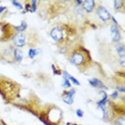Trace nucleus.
<instances>
[{
	"mask_svg": "<svg viewBox=\"0 0 125 125\" xmlns=\"http://www.w3.org/2000/svg\"><path fill=\"white\" fill-rule=\"evenodd\" d=\"M116 95H117V92H115V93H114L113 94L111 95V96H112L113 97H115Z\"/></svg>",
	"mask_w": 125,
	"mask_h": 125,
	"instance_id": "23",
	"label": "nucleus"
},
{
	"mask_svg": "<svg viewBox=\"0 0 125 125\" xmlns=\"http://www.w3.org/2000/svg\"><path fill=\"white\" fill-rule=\"evenodd\" d=\"M12 40L16 46L19 47H22L25 45V36L23 33H20L15 35Z\"/></svg>",
	"mask_w": 125,
	"mask_h": 125,
	"instance_id": "3",
	"label": "nucleus"
},
{
	"mask_svg": "<svg viewBox=\"0 0 125 125\" xmlns=\"http://www.w3.org/2000/svg\"><path fill=\"white\" fill-rule=\"evenodd\" d=\"M75 93V91L74 89L71 90L66 95V96L63 98L64 102L69 105L72 104L73 102L74 96Z\"/></svg>",
	"mask_w": 125,
	"mask_h": 125,
	"instance_id": "6",
	"label": "nucleus"
},
{
	"mask_svg": "<svg viewBox=\"0 0 125 125\" xmlns=\"http://www.w3.org/2000/svg\"><path fill=\"white\" fill-rule=\"evenodd\" d=\"M77 114L78 116L79 117H82L83 115V112L81 109H78L77 111Z\"/></svg>",
	"mask_w": 125,
	"mask_h": 125,
	"instance_id": "19",
	"label": "nucleus"
},
{
	"mask_svg": "<svg viewBox=\"0 0 125 125\" xmlns=\"http://www.w3.org/2000/svg\"><path fill=\"white\" fill-rule=\"evenodd\" d=\"M14 57L15 58V59L21 62L23 59V53L21 51V50L19 49H16L15 50L14 52Z\"/></svg>",
	"mask_w": 125,
	"mask_h": 125,
	"instance_id": "10",
	"label": "nucleus"
},
{
	"mask_svg": "<svg viewBox=\"0 0 125 125\" xmlns=\"http://www.w3.org/2000/svg\"><path fill=\"white\" fill-rule=\"evenodd\" d=\"M52 69H53V71H54V73H55V74H57V75H58L61 74H60V72L59 71H58V70H57L55 69V66H54V65H52Z\"/></svg>",
	"mask_w": 125,
	"mask_h": 125,
	"instance_id": "18",
	"label": "nucleus"
},
{
	"mask_svg": "<svg viewBox=\"0 0 125 125\" xmlns=\"http://www.w3.org/2000/svg\"><path fill=\"white\" fill-rule=\"evenodd\" d=\"M116 50L119 56L121 57L125 56V47L122 44H119L116 46Z\"/></svg>",
	"mask_w": 125,
	"mask_h": 125,
	"instance_id": "9",
	"label": "nucleus"
},
{
	"mask_svg": "<svg viewBox=\"0 0 125 125\" xmlns=\"http://www.w3.org/2000/svg\"><path fill=\"white\" fill-rule=\"evenodd\" d=\"M12 4L13 5V6H14L18 9H23V6H22V5L20 3L17 2L15 1H13L12 2Z\"/></svg>",
	"mask_w": 125,
	"mask_h": 125,
	"instance_id": "16",
	"label": "nucleus"
},
{
	"mask_svg": "<svg viewBox=\"0 0 125 125\" xmlns=\"http://www.w3.org/2000/svg\"><path fill=\"white\" fill-rule=\"evenodd\" d=\"M97 13L101 20L103 21H107L110 17V14L105 8L100 7L98 8Z\"/></svg>",
	"mask_w": 125,
	"mask_h": 125,
	"instance_id": "1",
	"label": "nucleus"
},
{
	"mask_svg": "<svg viewBox=\"0 0 125 125\" xmlns=\"http://www.w3.org/2000/svg\"><path fill=\"white\" fill-rule=\"evenodd\" d=\"M37 51L35 49H31L29 50V56L31 58H33L36 55Z\"/></svg>",
	"mask_w": 125,
	"mask_h": 125,
	"instance_id": "13",
	"label": "nucleus"
},
{
	"mask_svg": "<svg viewBox=\"0 0 125 125\" xmlns=\"http://www.w3.org/2000/svg\"><path fill=\"white\" fill-rule=\"evenodd\" d=\"M32 3H33V6H32V9L33 11V12L35 11L36 9V1H32Z\"/></svg>",
	"mask_w": 125,
	"mask_h": 125,
	"instance_id": "17",
	"label": "nucleus"
},
{
	"mask_svg": "<svg viewBox=\"0 0 125 125\" xmlns=\"http://www.w3.org/2000/svg\"><path fill=\"white\" fill-rule=\"evenodd\" d=\"M52 38L56 41L61 40L63 37V33L62 30L59 27L54 28L50 33Z\"/></svg>",
	"mask_w": 125,
	"mask_h": 125,
	"instance_id": "2",
	"label": "nucleus"
},
{
	"mask_svg": "<svg viewBox=\"0 0 125 125\" xmlns=\"http://www.w3.org/2000/svg\"><path fill=\"white\" fill-rule=\"evenodd\" d=\"M27 28V25L26 23L24 22H22L20 26L15 27V29L18 31H23Z\"/></svg>",
	"mask_w": 125,
	"mask_h": 125,
	"instance_id": "12",
	"label": "nucleus"
},
{
	"mask_svg": "<svg viewBox=\"0 0 125 125\" xmlns=\"http://www.w3.org/2000/svg\"><path fill=\"white\" fill-rule=\"evenodd\" d=\"M62 86L65 88H69L71 86V84L69 82V81L65 77L63 78V82Z\"/></svg>",
	"mask_w": 125,
	"mask_h": 125,
	"instance_id": "14",
	"label": "nucleus"
},
{
	"mask_svg": "<svg viewBox=\"0 0 125 125\" xmlns=\"http://www.w3.org/2000/svg\"><path fill=\"white\" fill-rule=\"evenodd\" d=\"M94 1L93 0H86L83 3V8L88 12H91L94 7Z\"/></svg>",
	"mask_w": 125,
	"mask_h": 125,
	"instance_id": "7",
	"label": "nucleus"
},
{
	"mask_svg": "<svg viewBox=\"0 0 125 125\" xmlns=\"http://www.w3.org/2000/svg\"><path fill=\"white\" fill-rule=\"evenodd\" d=\"M6 8V7H2V6L0 7V13L2 12Z\"/></svg>",
	"mask_w": 125,
	"mask_h": 125,
	"instance_id": "20",
	"label": "nucleus"
},
{
	"mask_svg": "<svg viewBox=\"0 0 125 125\" xmlns=\"http://www.w3.org/2000/svg\"><path fill=\"white\" fill-rule=\"evenodd\" d=\"M77 2L79 4H81V3H82V1H81V0H80V1H77Z\"/></svg>",
	"mask_w": 125,
	"mask_h": 125,
	"instance_id": "24",
	"label": "nucleus"
},
{
	"mask_svg": "<svg viewBox=\"0 0 125 125\" xmlns=\"http://www.w3.org/2000/svg\"><path fill=\"white\" fill-rule=\"evenodd\" d=\"M83 60V56L80 53L74 54L71 58L72 62L76 65H80Z\"/></svg>",
	"mask_w": 125,
	"mask_h": 125,
	"instance_id": "4",
	"label": "nucleus"
},
{
	"mask_svg": "<svg viewBox=\"0 0 125 125\" xmlns=\"http://www.w3.org/2000/svg\"><path fill=\"white\" fill-rule=\"evenodd\" d=\"M112 20L113 21V22H114V23H115L116 24H117V21L115 20V18H114L113 17H112Z\"/></svg>",
	"mask_w": 125,
	"mask_h": 125,
	"instance_id": "22",
	"label": "nucleus"
},
{
	"mask_svg": "<svg viewBox=\"0 0 125 125\" xmlns=\"http://www.w3.org/2000/svg\"><path fill=\"white\" fill-rule=\"evenodd\" d=\"M89 83L95 87H104L103 84L100 80L96 79H93L92 80H89Z\"/></svg>",
	"mask_w": 125,
	"mask_h": 125,
	"instance_id": "8",
	"label": "nucleus"
},
{
	"mask_svg": "<svg viewBox=\"0 0 125 125\" xmlns=\"http://www.w3.org/2000/svg\"><path fill=\"white\" fill-rule=\"evenodd\" d=\"M64 75H65V76L66 78H67L69 79L70 80H71L72 81V82L74 83H75V84L78 85H79L80 84L79 82H78V81L74 77H73L72 76H71V75H70L67 72L64 71Z\"/></svg>",
	"mask_w": 125,
	"mask_h": 125,
	"instance_id": "11",
	"label": "nucleus"
},
{
	"mask_svg": "<svg viewBox=\"0 0 125 125\" xmlns=\"http://www.w3.org/2000/svg\"><path fill=\"white\" fill-rule=\"evenodd\" d=\"M114 8L118 9L121 8L123 6V2L122 1H114Z\"/></svg>",
	"mask_w": 125,
	"mask_h": 125,
	"instance_id": "15",
	"label": "nucleus"
},
{
	"mask_svg": "<svg viewBox=\"0 0 125 125\" xmlns=\"http://www.w3.org/2000/svg\"><path fill=\"white\" fill-rule=\"evenodd\" d=\"M110 31L112 33L113 40L115 42H118L120 39V34L118 29L115 26H112L110 28Z\"/></svg>",
	"mask_w": 125,
	"mask_h": 125,
	"instance_id": "5",
	"label": "nucleus"
},
{
	"mask_svg": "<svg viewBox=\"0 0 125 125\" xmlns=\"http://www.w3.org/2000/svg\"><path fill=\"white\" fill-rule=\"evenodd\" d=\"M117 88L119 91H120L121 92H125V88H122V87H117Z\"/></svg>",
	"mask_w": 125,
	"mask_h": 125,
	"instance_id": "21",
	"label": "nucleus"
}]
</instances>
